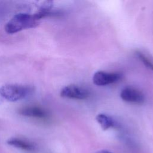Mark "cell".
<instances>
[{
	"mask_svg": "<svg viewBox=\"0 0 153 153\" xmlns=\"http://www.w3.org/2000/svg\"><path fill=\"white\" fill-rule=\"evenodd\" d=\"M48 14L44 8L35 14L19 13L14 15L6 24L5 30L9 34L16 33L23 29L35 27L38 24V20Z\"/></svg>",
	"mask_w": 153,
	"mask_h": 153,
	"instance_id": "cell-1",
	"label": "cell"
},
{
	"mask_svg": "<svg viewBox=\"0 0 153 153\" xmlns=\"http://www.w3.org/2000/svg\"><path fill=\"white\" fill-rule=\"evenodd\" d=\"M33 88L21 84H6L0 87V96L10 102H17L29 96Z\"/></svg>",
	"mask_w": 153,
	"mask_h": 153,
	"instance_id": "cell-2",
	"label": "cell"
},
{
	"mask_svg": "<svg viewBox=\"0 0 153 153\" xmlns=\"http://www.w3.org/2000/svg\"><path fill=\"white\" fill-rule=\"evenodd\" d=\"M60 96L65 98L84 100L87 99L90 94V91L85 87L71 84L64 87L60 91Z\"/></svg>",
	"mask_w": 153,
	"mask_h": 153,
	"instance_id": "cell-3",
	"label": "cell"
},
{
	"mask_svg": "<svg viewBox=\"0 0 153 153\" xmlns=\"http://www.w3.org/2000/svg\"><path fill=\"white\" fill-rule=\"evenodd\" d=\"M120 97L126 102L137 105L143 104L145 100L143 93L133 87H126L122 89L120 93Z\"/></svg>",
	"mask_w": 153,
	"mask_h": 153,
	"instance_id": "cell-4",
	"label": "cell"
},
{
	"mask_svg": "<svg viewBox=\"0 0 153 153\" xmlns=\"http://www.w3.org/2000/svg\"><path fill=\"white\" fill-rule=\"evenodd\" d=\"M121 78V74L118 72H108L97 71L93 76V83L98 86H104L115 83Z\"/></svg>",
	"mask_w": 153,
	"mask_h": 153,
	"instance_id": "cell-5",
	"label": "cell"
},
{
	"mask_svg": "<svg viewBox=\"0 0 153 153\" xmlns=\"http://www.w3.org/2000/svg\"><path fill=\"white\" fill-rule=\"evenodd\" d=\"M19 113L25 117L35 118L37 119H47L48 117V113L47 111L38 106H29L21 108Z\"/></svg>",
	"mask_w": 153,
	"mask_h": 153,
	"instance_id": "cell-6",
	"label": "cell"
},
{
	"mask_svg": "<svg viewBox=\"0 0 153 153\" xmlns=\"http://www.w3.org/2000/svg\"><path fill=\"white\" fill-rule=\"evenodd\" d=\"M7 142L10 145L26 151H33L36 149V146L33 143L18 137L10 138Z\"/></svg>",
	"mask_w": 153,
	"mask_h": 153,
	"instance_id": "cell-7",
	"label": "cell"
},
{
	"mask_svg": "<svg viewBox=\"0 0 153 153\" xmlns=\"http://www.w3.org/2000/svg\"><path fill=\"white\" fill-rule=\"evenodd\" d=\"M97 123L100 125L103 130H106L115 125V121L109 115L105 114H99L96 117Z\"/></svg>",
	"mask_w": 153,
	"mask_h": 153,
	"instance_id": "cell-8",
	"label": "cell"
},
{
	"mask_svg": "<svg viewBox=\"0 0 153 153\" xmlns=\"http://www.w3.org/2000/svg\"><path fill=\"white\" fill-rule=\"evenodd\" d=\"M135 54L146 68L153 71V60L149 57L139 50L135 51Z\"/></svg>",
	"mask_w": 153,
	"mask_h": 153,
	"instance_id": "cell-9",
	"label": "cell"
},
{
	"mask_svg": "<svg viewBox=\"0 0 153 153\" xmlns=\"http://www.w3.org/2000/svg\"><path fill=\"white\" fill-rule=\"evenodd\" d=\"M96 153H112V152L107 150H100L99 151H97Z\"/></svg>",
	"mask_w": 153,
	"mask_h": 153,
	"instance_id": "cell-10",
	"label": "cell"
}]
</instances>
